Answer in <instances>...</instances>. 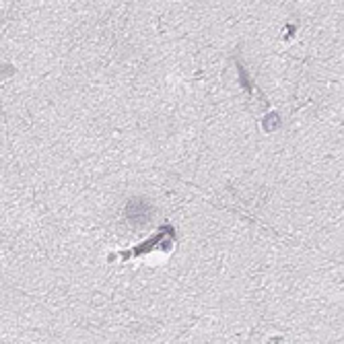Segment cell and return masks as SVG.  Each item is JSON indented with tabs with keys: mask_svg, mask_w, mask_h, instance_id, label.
Listing matches in <instances>:
<instances>
[{
	"mask_svg": "<svg viewBox=\"0 0 344 344\" xmlns=\"http://www.w3.org/2000/svg\"><path fill=\"white\" fill-rule=\"evenodd\" d=\"M150 214H153V206L146 200H132L126 206V217L132 225H146L150 221Z\"/></svg>",
	"mask_w": 344,
	"mask_h": 344,
	"instance_id": "obj_1",
	"label": "cell"
}]
</instances>
